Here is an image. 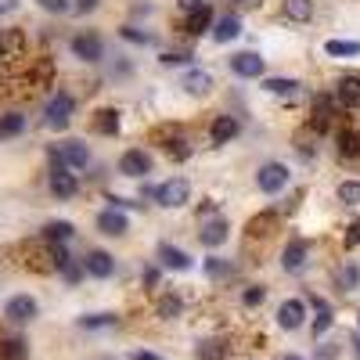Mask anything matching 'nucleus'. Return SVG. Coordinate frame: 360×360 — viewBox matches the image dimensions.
Wrapping results in <instances>:
<instances>
[{
	"mask_svg": "<svg viewBox=\"0 0 360 360\" xmlns=\"http://www.w3.org/2000/svg\"><path fill=\"white\" fill-rule=\"evenodd\" d=\"M72 108H76V101H72V94H54L51 101H47V112H43V123L51 130H65L69 123H72Z\"/></svg>",
	"mask_w": 360,
	"mask_h": 360,
	"instance_id": "1",
	"label": "nucleus"
},
{
	"mask_svg": "<svg viewBox=\"0 0 360 360\" xmlns=\"http://www.w3.org/2000/svg\"><path fill=\"white\" fill-rule=\"evenodd\" d=\"M187 198H191V184H187L184 177H173L162 187H155V202H159L162 209H180Z\"/></svg>",
	"mask_w": 360,
	"mask_h": 360,
	"instance_id": "2",
	"label": "nucleus"
},
{
	"mask_svg": "<svg viewBox=\"0 0 360 360\" xmlns=\"http://www.w3.org/2000/svg\"><path fill=\"white\" fill-rule=\"evenodd\" d=\"M256 184H260L263 195H277L281 187H288V166H281V162H263L260 173H256Z\"/></svg>",
	"mask_w": 360,
	"mask_h": 360,
	"instance_id": "3",
	"label": "nucleus"
},
{
	"mask_svg": "<svg viewBox=\"0 0 360 360\" xmlns=\"http://www.w3.org/2000/svg\"><path fill=\"white\" fill-rule=\"evenodd\" d=\"M119 173H123V177H148V173H151V155H148L145 148H130V151L119 159Z\"/></svg>",
	"mask_w": 360,
	"mask_h": 360,
	"instance_id": "4",
	"label": "nucleus"
},
{
	"mask_svg": "<svg viewBox=\"0 0 360 360\" xmlns=\"http://www.w3.org/2000/svg\"><path fill=\"white\" fill-rule=\"evenodd\" d=\"M72 54L80 61H101L105 43H101L98 33H80V36H72Z\"/></svg>",
	"mask_w": 360,
	"mask_h": 360,
	"instance_id": "5",
	"label": "nucleus"
},
{
	"mask_svg": "<svg viewBox=\"0 0 360 360\" xmlns=\"http://www.w3.org/2000/svg\"><path fill=\"white\" fill-rule=\"evenodd\" d=\"M4 317L14 321V324L33 321V317H36V299H33V295H11L8 306H4Z\"/></svg>",
	"mask_w": 360,
	"mask_h": 360,
	"instance_id": "6",
	"label": "nucleus"
},
{
	"mask_svg": "<svg viewBox=\"0 0 360 360\" xmlns=\"http://www.w3.org/2000/svg\"><path fill=\"white\" fill-rule=\"evenodd\" d=\"M76 177H72V169L61 162V159H54V169H51V191L58 195V198H72L76 195Z\"/></svg>",
	"mask_w": 360,
	"mask_h": 360,
	"instance_id": "7",
	"label": "nucleus"
},
{
	"mask_svg": "<svg viewBox=\"0 0 360 360\" xmlns=\"http://www.w3.org/2000/svg\"><path fill=\"white\" fill-rule=\"evenodd\" d=\"M54 159H61L69 169H83L90 162V151H87L83 140H65L61 148H54Z\"/></svg>",
	"mask_w": 360,
	"mask_h": 360,
	"instance_id": "8",
	"label": "nucleus"
},
{
	"mask_svg": "<svg viewBox=\"0 0 360 360\" xmlns=\"http://www.w3.org/2000/svg\"><path fill=\"white\" fill-rule=\"evenodd\" d=\"M306 321V303L303 299H285L277 310V324L285 328V332H295V328H303Z\"/></svg>",
	"mask_w": 360,
	"mask_h": 360,
	"instance_id": "9",
	"label": "nucleus"
},
{
	"mask_svg": "<svg viewBox=\"0 0 360 360\" xmlns=\"http://www.w3.org/2000/svg\"><path fill=\"white\" fill-rule=\"evenodd\" d=\"M231 72L245 76V80H256V76H263V58L253 54V51H242V54L231 58Z\"/></svg>",
	"mask_w": 360,
	"mask_h": 360,
	"instance_id": "10",
	"label": "nucleus"
},
{
	"mask_svg": "<svg viewBox=\"0 0 360 360\" xmlns=\"http://www.w3.org/2000/svg\"><path fill=\"white\" fill-rule=\"evenodd\" d=\"M83 271L90 277H112L116 274V260L108 256L105 248H94V253H87V260H83Z\"/></svg>",
	"mask_w": 360,
	"mask_h": 360,
	"instance_id": "11",
	"label": "nucleus"
},
{
	"mask_svg": "<svg viewBox=\"0 0 360 360\" xmlns=\"http://www.w3.org/2000/svg\"><path fill=\"white\" fill-rule=\"evenodd\" d=\"M98 231L108 234V238H123V234L130 231V220H127L119 209H105V213L98 216Z\"/></svg>",
	"mask_w": 360,
	"mask_h": 360,
	"instance_id": "12",
	"label": "nucleus"
},
{
	"mask_svg": "<svg viewBox=\"0 0 360 360\" xmlns=\"http://www.w3.org/2000/svg\"><path fill=\"white\" fill-rule=\"evenodd\" d=\"M306 253H310L306 242H288L285 253H281V267H285L288 274H299L306 267Z\"/></svg>",
	"mask_w": 360,
	"mask_h": 360,
	"instance_id": "13",
	"label": "nucleus"
},
{
	"mask_svg": "<svg viewBox=\"0 0 360 360\" xmlns=\"http://www.w3.org/2000/svg\"><path fill=\"white\" fill-rule=\"evenodd\" d=\"M227 234H231V227H227V220H220V216H216V220H209V224H202V245L206 248H220L224 242H227Z\"/></svg>",
	"mask_w": 360,
	"mask_h": 360,
	"instance_id": "14",
	"label": "nucleus"
},
{
	"mask_svg": "<svg viewBox=\"0 0 360 360\" xmlns=\"http://www.w3.org/2000/svg\"><path fill=\"white\" fill-rule=\"evenodd\" d=\"M209 137H213V145H231V140L238 137V119L234 116H216Z\"/></svg>",
	"mask_w": 360,
	"mask_h": 360,
	"instance_id": "15",
	"label": "nucleus"
},
{
	"mask_svg": "<svg viewBox=\"0 0 360 360\" xmlns=\"http://www.w3.org/2000/svg\"><path fill=\"white\" fill-rule=\"evenodd\" d=\"M213 25V8L209 4H202L195 11H187V22H184V33H191V36H202L206 29Z\"/></svg>",
	"mask_w": 360,
	"mask_h": 360,
	"instance_id": "16",
	"label": "nucleus"
},
{
	"mask_svg": "<svg viewBox=\"0 0 360 360\" xmlns=\"http://www.w3.org/2000/svg\"><path fill=\"white\" fill-rule=\"evenodd\" d=\"M159 263L169 271H191V256L184 253V248H173V245H159Z\"/></svg>",
	"mask_w": 360,
	"mask_h": 360,
	"instance_id": "17",
	"label": "nucleus"
},
{
	"mask_svg": "<svg viewBox=\"0 0 360 360\" xmlns=\"http://www.w3.org/2000/svg\"><path fill=\"white\" fill-rule=\"evenodd\" d=\"M187 94H191V98H206V94L213 90V76L209 72H202V69H191L184 76V83H180Z\"/></svg>",
	"mask_w": 360,
	"mask_h": 360,
	"instance_id": "18",
	"label": "nucleus"
},
{
	"mask_svg": "<svg viewBox=\"0 0 360 360\" xmlns=\"http://www.w3.org/2000/svg\"><path fill=\"white\" fill-rule=\"evenodd\" d=\"M339 105L342 108H360V76H342L339 80Z\"/></svg>",
	"mask_w": 360,
	"mask_h": 360,
	"instance_id": "19",
	"label": "nucleus"
},
{
	"mask_svg": "<svg viewBox=\"0 0 360 360\" xmlns=\"http://www.w3.org/2000/svg\"><path fill=\"white\" fill-rule=\"evenodd\" d=\"M332 116H335V105H332V98H324V94H321V98L314 101V119H310V127L321 134V130H328Z\"/></svg>",
	"mask_w": 360,
	"mask_h": 360,
	"instance_id": "20",
	"label": "nucleus"
},
{
	"mask_svg": "<svg viewBox=\"0 0 360 360\" xmlns=\"http://www.w3.org/2000/svg\"><path fill=\"white\" fill-rule=\"evenodd\" d=\"M94 130L105 134V137H116L119 134V112H116V108H101V112H94Z\"/></svg>",
	"mask_w": 360,
	"mask_h": 360,
	"instance_id": "21",
	"label": "nucleus"
},
{
	"mask_svg": "<svg viewBox=\"0 0 360 360\" xmlns=\"http://www.w3.org/2000/svg\"><path fill=\"white\" fill-rule=\"evenodd\" d=\"M285 19L288 22H310L314 19V0H285Z\"/></svg>",
	"mask_w": 360,
	"mask_h": 360,
	"instance_id": "22",
	"label": "nucleus"
},
{
	"mask_svg": "<svg viewBox=\"0 0 360 360\" xmlns=\"http://www.w3.org/2000/svg\"><path fill=\"white\" fill-rule=\"evenodd\" d=\"M238 33H242V19H234V14H224V19L213 25V40H220V43L234 40Z\"/></svg>",
	"mask_w": 360,
	"mask_h": 360,
	"instance_id": "23",
	"label": "nucleus"
},
{
	"mask_svg": "<svg viewBox=\"0 0 360 360\" xmlns=\"http://www.w3.org/2000/svg\"><path fill=\"white\" fill-rule=\"evenodd\" d=\"M72 234H76V227H72L69 220H51V224L43 227V238L51 242V245H61V242H69Z\"/></svg>",
	"mask_w": 360,
	"mask_h": 360,
	"instance_id": "24",
	"label": "nucleus"
},
{
	"mask_svg": "<svg viewBox=\"0 0 360 360\" xmlns=\"http://www.w3.org/2000/svg\"><path fill=\"white\" fill-rule=\"evenodd\" d=\"M314 310H317V317H314V335H324L328 328L335 324V317H332V306H328L324 299H317V295H314Z\"/></svg>",
	"mask_w": 360,
	"mask_h": 360,
	"instance_id": "25",
	"label": "nucleus"
},
{
	"mask_svg": "<svg viewBox=\"0 0 360 360\" xmlns=\"http://www.w3.org/2000/svg\"><path fill=\"white\" fill-rule=\"evenodd\" d=\"M339 155L342 159H357L360 155V134L357 130H342L339 134Z\"/></svg>",
	"mask_w": 360,
	"mask_h": 360,
	"instance_id": "26",
	"label": "nucleus"
},
{
	"mask_svg": "<svg viewBox=\"0 0 360 360\" xmlns=\"http://www.w3.org/2000/svg\"><path fill=\"white\" fill-rule=\"evenodd\" d=\"M324 51L335 54V58H346V54H360V43L357 40H328Z\"/></svg>",
	"mask_w": 360,
	"mask_h": 360,
	"instance_id": "27",
	"label": "nucleus"
},
{
	"mask_svg": "<svg viewBox=\"0 0 360 360\" xmlns=\"http://www.w3.org/2000/svg\"><path fill=\"white\" fill-rule=\"evenodd\" d=\"M274 224H277V213H260L248 220V234H271Z\"/></svg>",
	"mask_w": 360,
	"mask_h": 360,
	"instance_id": "28",
	"label": "nucleus"
},
{
	"mask_svg": "<svg viewBox=\"0 0 360 360\" xmlns=\"http://www.w3.org/2000/svg\"><path fill=\"white\" fill-rule=\"evenodd\" d=\"M335 195H339V202H346V206H360V180H342Z\"/></svg>",
	"mask_w": 360,
	"mask_h": 360,
	"instance_id": "29",
	"label": "nucleus"
},
{
	"mask_svg": "<svg viewBox=\"0 0 360 360\" xmlns=\"http://www.w3.org/2000/svg\"><path fill=\"white\" fill-rule=\"evenodd\" d=\"M22 130H25V119L19 112H11V116L0 119V137H19Z\"/></svg>",
	"mask_w": 360,
	"mask_h": 360,
	"instance_id": "30",
	"label": "nucleus"
},
{
	"mask_svg": "<svg viewBox=\"0 0 360 360\" xmlns=\"http://www.w3.org/2000/svg\"><path fill=\"white\" fill-rule=\"evenodd\" d=\"M0 357H4V360H25V342H22V339L0 342Z\"/></svg>",
	"mask_w": 360,
	"mask_h": 360,
	"instance_id": "31",
	"label": "nucleus"
},
{
	"mask_svg": "<svg viewBox=\"0 0 360 360\" xmlns=\"http://www.w3.org/2000/svg\"><path fill=\"white\" fill-rule=\"evenodd\" d=\"M162 148L169 151V159H177V162H184L187 155H191V148H187V140H180V137H169Z\"/></svg>",
	"mask_w": 360,
	"mask_h": 360,
	"instance_id": "32",
	"label": "nucleus"
},
{
	"mask_svg": "<svg viewBox=\"0 0 360 360\" xmlns=\"http://www.w3.org/2000/svg\"><path fill=\"white\" fill-rule=\"evenodd\" d=\"M263 90H271V94H295V90H299V83H295V80H281V76H277V80H263Z\"/></svg>",
	"mask_w": 360,
	"mask_h": 360,
	"instance_id": "33",
	"label": "nucleus"
},
{
	"mask_svg": "<svg viewBox=\"0 0 360 360\" xmlns=\"http://www.w3.org/2000/svg\"><path fill=\"white\" fill-rule=\"evenodd\" d=\"M177 314H180V299H177V295H162V299H159V317L173 321Z\"/></svg>",
	"mask_w": 360,
	"mask_h": 360,
	"instance_id": "34",
	"label": "nucleus"
},
{
	"mask_svg": "<svg viewBox=\"0 0 360 360\" xmlns=\"http://www.w3.org/2000/svg\"><path fill=\"white\" fill-rule=\"evenodd\" d=\"M224 342H202L198 346V360H224Z\"/></svg>",
	"mask_w": 360,
	"mask_h": 360,
	"instance_id": "35",
	"label": "nucleus"
},
{
	"mask_svg": "<svg viewBox=\"0 0 360 360\" xmlns=\"http://www.w3.org/2000/svg\"><path fill=\"white\" fill-rule=\"evenodd\" d=\"M339 281H342V288H346V292H353V288L360 285V271H357V263H346V267H342V274H339Z\"/></svg>",
	"mask_w": 360,
	"mask_h": 360,
	"instance_id": "36",
	"label": "nucleus"
},
{
	"mask_svg": "<svg viewBox=\"0 0 360 360\" xmlns=\"http://www.w3.org/2000/svg\"><path fill=\"white\" fill-rule=\"evenodd\" d=\"M116 321L119 317H112V314H94V317H83L80 328H116Z\"/></svg>",
	"mask_w": 360,
	"mask_h": 360,
	"instance_id": "37",
	"label": "nucleus"
},
{
	"mask_svg": "<svg viewBox=\"0 0 360 360\" xmlns=\"http://www.w3.org/2000/svg\"><path fill=\"white\" fill-rule=\"evenodd\" d=\"M263 299H267V288H263V285H253V288H245V295H242V303H245L248 310H253V306H260Z\"/></svg>",
	"mask_w": 360,
	"mask_h": 360,
	"instance_id": "38",
	"label": "nucleus"
},
{
	"mask_svg": "<svg viewBox=\"0 0 360 360\" xmlns=\"http://www.w3.org/2000/svg\"><path fill=\"white\" fill-rule=\"evenodd\" d=\"M11 47H22V36L19 33H8V29H0V58H4Z\"/></svg>",
	"mask_w": 360,
	"mask_h": 360,
	"instance_id": "39",
	"label": "nucleus"
},
{
	"mask_svg": "<svg viewBox=\"0 0 360 360\" xmlns=\"http://www.w3.org/2000/svg\"><path fill=\"white\" fill-rule=\"evenodd\" d=\"M206 274H209V277H224V274H231V263L213 256V260H206Z\"/></svg>",
	"mask_w": 360,
	"mask_h": 360,
	"instance_id": "40",
	"label": "nucleus"
},
{
	"mask_svg": "<svg viewBox=\"0 0 360 360\" xmlns=\"http://www.w3.org/2000/svg\"><path fill=\"white\" fill-rule=\"evenodd\" d=\"M40 8L51 11V14H65L72 8V0H40Z\"/></svg>",
	"mask_w": 360,
	"mask_h": 360,
	"instance_id": "41",
	"label": "nucleus"
},
{
	"mask_svg": "<svg viewBox=\"0 0 360 360\" xmlns=\"http://www.w3.org/2000/svg\"><path fill=\"white\" fill-rule=\"evenodd\" d=\"M123 40H130V43H151V36H148V33H140V29H134V25L123 29Z\"/></svg>",
	"mask_w": 360,
	"mask_h": 360,
	"instance_id": "42",
	"label": "nucleus"
},
{
	"mask_svg": "<svg viewBox=\"0 0 360 360\" xmlns=\"http://www.w3.org/2000/svg\"><path fill=\"white\" fill-rule=\"evenodd\" d=\"M342 245H346V248H357V245H360V220L350 224V231H346V238H342Z\"/></svg>",
	"mask_w": 360,
	"mask_h": 360,
	"instance_id": "43",
	"label": "nucleus"
},
{
	"mask_svg": "<svg viewBox=\"0 0 360 360\" xmlns=\"http://www.w3.org/2000/svg\"><path fill=\"white\" fill-rule=\"evenodd\" d=\"M159 61H162V65H187V61H191V54H184V51H173V54H162Z\"/></svg>",
	"mask_w": 360,
	"mask_h": 360,
	"instance_id": "44",
	"label": "nucleus"
},
{
	"mask_svg": "<svg viewBox=\"0 0 360 360\" xmlns=\"http://www.w3.org/2000/svg\"><path fill=\"white\" fill-rule=\"evenodd\" d=\"M98 4H101V0H76V11H80V14H87V11H98Z\"/></svg>",
	"mask_w": 360,
	"mask_h": 360,
	"instance_id": "45",
	"label": "nucleus"
},
{
	"mask_svg": "<svg viewBox=\"0 0 360 360\" xmlns=\"http://www.w3.org/2000/svg\"><path fill=\"white\" fill-rule=\"evenodd\" d=\"M177 4H180L184 11H195V8H202V4H206V0H177Z\"/></svg>",
	"mask_w": 360,
	"mask_h": 360,
	"instance_id": "46",
	"label": "nucleus"
},
{
	"mask_svg": "<svg viewBox=\"0 0 360 360\" xmlns=\"http://www.w3.org/2000/svg\"><path fill=\"white\" fill-rule=\"evenodd\" d=\"M202 213H216V202H213V198H206V202L198 206V216H202Z\"/></svg>",
	"mask_w": 360,
	"mask_h": 360,
	"instance_id": "47",
	"label": "nucleus"
},
{
	"mask_svg": "<svg viewBox=\"0 0 360 360\" xmlns=\"http://www.w3.org/2000/svg\"><path fill=\"white\" fill-rule=\"evenodd\" d=\"M134 360H162V357H155V353H148V350H137Z\"/></svg>",
	"mask_w": 360,
	"mask_h": 360,
	"instance_id": "48",
	"label": "nucleus"
},
{
	"mask_svg": "<svg viewBox=\"0 0 360 360\" xmlns=\"http://www.w3.org/2000/svg\"><path fill=\"white\" fill-rule=\"evenodd\" d=\"M14 8H19V0H0V14H4V11H14Z\"/></svg>",
	"mask_w": 360,
	"mask_h": 360,
	"instance_id": "49",
	"label": "nucleus"
},
{
	"mask_svg": "<svg viewBox=\"0 0 360 360\" xmlns=\"http://www.w3.org/2000/svg\"><path fill=\"white\" fill-rule=\"evenodd\" d=\"M159 281V271H145V285H155Z\"/></svg>",
	"mask_w": 360,
	"mask_h": 360,
	"instance_id": "50",
	"label": "nucleus"
},
{
	"mask_svg": "<svg viewBox=\"0 0 360 360\" xmlns=\"http://www.w3.org/2000/svg\"><path fill=\"white\" fill-rule=\"evenodd\" d=\"M353 346H357V357H360V335H357V339H353Z\"/></svg>",
	"mask_w": 360,
	"mask_h": 360,
	"instance_id": "51",
	"label": "nucleus"
},
{
	"mask_svg": "<svg viewBox=\"0 0 360 360\" xmlns=\"http://www.w3.org/2000/svg\"><path fill=\"white\" fill-rule=\"evenodd\" d=\"M281 360H303V357H295V353H288V357H281Z\"/></svg>",
	"mask_w": 360,
	"mask_h": 360,
	"instance_id": "52",
	"label": "nucleus"
}]
</instances>
